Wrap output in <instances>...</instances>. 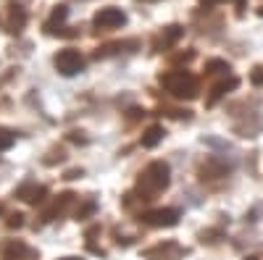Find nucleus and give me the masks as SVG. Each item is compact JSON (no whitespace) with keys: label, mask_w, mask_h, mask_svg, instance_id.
Listing matches in <instances>:
<instances>
[{"label":"nucleus","mask_w":263,"mask_h":260,"mask_svg":"<svg viewBox=\"0 0 263 260\" xmlns=\"http://www.w3.org/2000/svg\"><path fill=\"white\" fill-rule=\"evenodd\" d=\"M168 184H171L168 166H166L163 161H153V163H147V168L140 173L137 192L142 194V200H153V197H156V194H161Z\"/></svg>","instance_id":"nucleus-1"},{"label":"nucleus","mask_w":263,"mask_h":260,"mask_svg":"<svg viewBox=\"0 0 263 260\" xmlns=\"http://www.w3.org/2000/svg\"><path fill=\"white\" fill-rule=\"evenodd\" d=\"M161 87L166 92H171L174 97H179V100H192L197 97V79L190 74V71H166L158 76Z\"/></svg>","instance_id":"nucleus-2"},{"label":"nucleus","mask_w":263,"mask_h":260,"mask_svg":"<svg viewBox=\"0 0 263 260\" xmlns=\"http://www.w3.org/2000/svg\"><path fill=\"white\" fill-rule=\"evenodd\" d=\"M53 66H55V71L63 74V76H74V74H79V71L84 69V58H82L79 50L66 48V50H58V53H55Z\"/></svg>","instance_id":"nucleus-3"},{"label":"nucleus","mask_w":263,"mask_h":260,"mask_svg":"<svg viewBox=\"0 0 263 260\" xmlns=\"http://www.w3.org/2000/svg\"><path fill=\"white\" fill-rule=\"evenodd\" d=\"M92 21L98 29H119L126 24V13L121 8H100Z\"/></svg>","instance_id":"nucleus-4"},{"label":"nucleus","mask_w":263,"mask_h":260,"mask_svg":"<svg viewBox=\"0 0 263 260\" xmlns=\"http://www.w3.org/2000/svg\"><path fill=\"white\" fill-rule=\"evenodd\" d=\"M142 221H145L147 226H163V229H168V226H177V224H179V210H177V208L150 210V213L142 215Z\"/></svg>","instance_id":"nucleus-5"},{"label":"nucleus","mask_w":263,"mask_h":260,"mask_svg":"<svg viewBox=\"0 0 263 260\" xmlns=\"http://www.w3.org/2000/svg\"><path fill=\"white\" fill-rule=\"evenodd\" d=\"M184 255V250L177 245V242H166V245H156L142 252L145 260H179Z\"/></svg>","instance_id":"nucleus-6"},{"label":"nucleus","mask_w":263,"mask_h":260,"mask_svg":"<svg viewBox=\"0 0 263 260\" xmlns=\"http://www.w3.org/2000/svg\"><path fill=\"white\" fill-rule=\"evenodd\" d=\"M45 194H48L45 187H37V184H32V182L21 184V187L16 189V197H18V200H24V203H29V205L42 203V200H45Z\"/></svg>","instance_id":"nucleus-7"},{"label":"nucleus","mask_w":263,"mask_h":260,"mask_svg":"<svg viewBox=\"0 0 263 260\" xmlns=\"http://www.w3.org/2000/svg\"><path fill=\"white\" fill-rule=\"evenodd\" d=\"M237 87H239V79H237V76H229L227 82H218V84H213V90H211V95H208V105H216V103L221 100L227 92L237 90Z\"/></svg>","instance_id":"nucleus-8"},{"label":"nucleus","mask_w":263,"mask_h":260,"mask_svg":"<svg viewBox=\"0 0 263 260\" xmlns=\"http://www.w3.org/2000/svg\"><path fill=\"white\" fill-rule=\"evenodd\" d=\"M24 24H27L24 8H21V6H11V8H8V18H6V29L18 34L21 29H24Z\"/></svg>","instance_id":"nucleus-9"},{"label":"nucleus","mask_w":263,"mask_h":260,"mask_svg":"<svg viewBox=\"0 0 263 260\" xmlns=\"http://www.w3.org/2000/svg\"><path fill=\"white\" fill-rule=\"evenodd\" d=\"M66 16H69V8H66V6H55L53 13H50V18L45 21V32L48 34H63L61 32V24L66 21Z\"/></svg>","instance_id":"nucleus-10"},{"label":"nucleus","mask_w":263,"mask_h":260,"mask_svg":"<svg viewBox=\"0 0 263 260\" xmlns=\"http://www.w3.org/2000/svg\"><path fill=\"white\" fill-rule=\"evenodd\" d=\"M182 27L179 24H171V27H166L163 32H161V37L156 39V50H161V48H168V45H174L179 37H182Z\"/></svg>","instance_id":"nucleus-11"},{"label":"nucleus","mask_w":263,"mask_h":260,"mask_svg":"<svg viewBox=\"0 0 263 260\" xmlns=\"http://www.w3.org/2000/svg\"><path fill=\"white\" fill-rule=\"evenodd\" d=\"M24 255H32V250L24 242H8L3 250V260H24Z\"/></svg>","instance_id":"nucleus-12"},{"label":"nucleus","mask_w":263,"mask_h":260,"mask_svg":"<svg viewBox=\"0 0 263 260\" xmlns=\"http://www.w3.org/2000/svg\"><path fill=\"white\" fill-rule=\"evenodd\" d=\"M163 134H166L163 126H158V124H156V126H147L145 134H142V147H156V145L163 139Z\"/></svg>","instance_id":"nucleus-13"},{"label":"nucleus","mask_w":263,"mask_h":260,"mask_svg":"<svg viewBox=\"0 0 263 260\" xmlns=\"http://www.w3.org/2000/svg\"><path fill=\"white\" fill-rule=\"evenodd\" d=\"M227 171L221 163H216V161H208L203 168H200V179H218V176H227Z\"/></svg>","instance_id":"nucleus-14"},{"label":"nucleus","mask_w":263,"mask_h":260,"mask_svg":"<svg viewBox=\"0 0 263 260\" xmlns=\"http://www.w3.org/2000/svg\"><path fill=\"white\" fill-rule=\"evenodd\" d=\"M205 71H208V74H229L232 66H229L227 61H221V58H213V61L205 63Z\"/></svg>","instance_id":"nucleus-15"},{"label":"nucleus","mask_w":263,"mask_h":260,"mask_svg":"<svg viewBox=\"0 0 263 260\" xmlns=\"http://www.w3.org/2000/svg\"><path fill=\"white\" fill-rule=\"evenodd\" d=\"M95 208H98V205H95V200H87V203L77 210V221H84L87 215H92V213H95Z\"/></svg>","instance_id":"nucleus-16"},{"label":"nucleus","mask_w":263,"mask_h":260,"mask_svg":"<svg viewBox=\"0 0 263 260\" xmlns=\"http://www.w3.org/2000/svg\"><path fill=\"white\" fill-rule=\"evenodd\" d=\"M13 139H16L13 132H8V129H0V150H8V147L13 145Z\"/></svg>","instance_id":"nucleus-17"},{"label":"nucleus","mask_w":263,"mask_h":260,"mask_svg":"<svg viewBox=\"0 0 263 260\" xmlns=\"http://www.w3.org/2000/svg\"><path fill=\"white\" fill-rule=\"evenodd\" d=\"M82 176H84V171H82V168H71V171H66V173H63V179H66V182H74V179H82Z\"/></svg>","instance_id":"nucleus-18"},{"label":"nucleus","mask_w":263,"mask_h":260,"mask_svg":"<svg viewBox=\"0 0 263 260\" xmlns=\"http://www.w3.org/2000/svg\"><path fill=\"white\" fill-rule=\"evenodd\" d=\"M213 3H221V0H200V6H203V8H211ZM234 3H237L239 8H242V6H245V0H234Z\"/></svg>","instance_id":"nucleus-19"},{"label":"nucleus","mask_w":263,"mask_h":260,"mask_svg":"<svg viewBox=\"0 0 263 260\" xmlns=\"http://www.w3.org/2000/svg\"><path fill=\"white\" fill-rule=\"evenodd\" d=\"M250 82H253V84H258V87H260V84H263V69H255V71H253V74H250Z\"/></svg>","instance_id":"nucleus-20"},{"label":"nucleus","mask_w":263,"mask_h":260,"mask_svg":"<svg viewBox=\"0 0 263 260\" xmlns=\"http://www.w3.org/2000/svg\"><path fill=\"white\" fill-rule=\"evenodd\" d=\"M21 224H24V215H18V213H16V215H11V218H8V226H16V229H18Z\"/></svg>","instance_id":"nucleus-21"},{"label":"nucleus","mask_w":263,"mask_h":260,"mask_svg":"<svg viewBox=\"0 0 263 260\" xmlns=\"http://www.w3.org/2000/svg\"><path fill=\"white\" fill-rule=\"evenodd\" d=\"M61 260H82V257H61Z\"/></svg>","instance_id":"nucleus-22"},{"label":"nucleus","mask_w":263,"mask_h":260,"mask_svg":"<svg viewBox=\"0 0 263 260\" xmlns=\"http://www.w3.org/2000/svg\"><path fill=\"white\" fill-rule=\"evenodd\" d=\"M258 16H263V6H260V8H258Z\"/></svg>","instance_id":"nucleus-23"},{"label":"nucleus","mask_w":263,"mask_h":260,"mask_svg":"<svg viewBox=\"0 0 263 260\" xmlns=\"http://www.w3.org/2000/svg\"><path fill=\"white\" fill-rule=\"evenodd\" d=\"M248 260H258V257H248Z\"/></svg>","instance_id":"nucleus-24"},{"label":"nucleus","mask_w":263,"mask_h":260,"mask_svg":"<svg viewBox=\"0 0 263 260\" xmlns=\"http://www.w3.org/2000/svg\"><path fill=\"white\" fill-rule=\"evenodd\" d=\"M0 210H3V205H0Z\"/></svg>","instance_id":"nucleus-25"}]
</instances>
